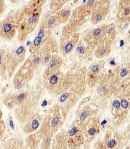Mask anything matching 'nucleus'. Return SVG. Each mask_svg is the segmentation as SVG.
<instances>
[{"label":"nucleus","instance_id":"nucleus-1","mask_svg":"<svg viewBox=\"0 0 130 149\" xmlns=\"http://www.w3.org/2000/svg\"><path fill=\"white\" fill-rule=\"evenodd\" d=\"M45 2L46 1L31 0L19 10L16 35L20 42L25 41L36 29Z\"/></svg>","mask_w":130,"mask_h":149},{"label":"nucleus","instance_id":"nucleus-2","mask_svg":"<svg viewBox=\"0 0 130 149\" xmlns=\"http://www.w3.org/2000/svg\"><path fill=\"white\" fill-rule=\"evenodd\" d=\"M91 12L85 4L75 8L71 12L67 24L62 29V35L77 33L81 27L90 18Z\"/></svg>","mask_w":130,"mask_h":149},{"label":"nucleus","instance_id":"nucleus-3","mask_svg":"<svg viewBox=\"0 0 130 149\" xmlns=\"http://www.w3.org/2000/svg\"><path fill=\"white\" fill-rule=\"evenodd\" d=\"M34 68L29 58L21 64L13 77V84L14 89L20 90L29 82L34 76Z\"/></svg>","mask_w":130,"mask_h":149},{"label":"nucleus","instance_id":"nucleus-4","mask_svg":"<svg viewBox=\"0 0 130 149\" xmlns=\"http://www.w3.org/2000/svg\"><path fill=\"white\" fill-rule=\"evenodd\" d=\"M19 10L8 14L0 21V38L11 40L17 34Z\"/></svg>","mask_w":130,"mask_h":149},{"label":"nucleus","instance_id":"nucleus-5","mask_svg":"<svg viewBox=\"0 0 130 149\" xmlns=\"http://www.w3.org/2000/svg\"><path fill=\"white\" fill-rule=\"evenodd\" d=\"M52 29L42 19H41L37 35L29 47V52L31 54L38 52L39 49L52 37Z\"/></svg>","mask_w":130,"mask_h":149},{"label":"nucleus","instance_id":"nucleus-6","mask_svg":"<svg viewBox=\"0 0 130 149\" xmlns=\"http://www.w3.org/2000/svg\"><path fill=\"white\" fill-rule=\"evenodd\" d=\"M26 52V48L23 45L17 47L10 52L7 71L8 77H12L16 69L25 61Z\"/></svg>","mask_w":130,"mask_h":149},{"label":"nucleus","instance_id":"nucleus-7","mask_svg":"<svg viewBox=\"0 0 130 149\" xmlns=\"http://www.w3.org/2000/svg\"><path fill=\"white\" fill-rule=\"evenodd\" d=\"M79 37L80 35L78 33L62 35L58 45V50L60 55L66 57L70 54L75 49L79 40Z\"/></svg>","mask_w":130,"mask_h":149},{"label":"nucleus","instance_id":"nucleus-8","mask_svg":"<svg viewBox=\"0 0 130 149\" xmlns=\"http://www.w3.org/2000/svg\"><path fill=\"white\" fill-rule=\"evenodd\" d=\"M107 25H102L88 31L82 39L94 50L99 42L107 38Z\"/></svg>","mask_w":130,"mask_h":149},{"label":"nucleus","instance_id":"nucleus-9","mask_svg":"<svg viewBox=\"0 0 130 149\" xmlns=\"http://www.w3.org/2000/svg\"><path fill=\"white\" fill-rule=\"evenodd\" d=\"M58 45L55 38L51 37L37 53L41 59L42 65H46L50 58L58 54Z\"/></svg>","mask_w":130,"mask_h":149},{"label":"nucleus","instance_id":"nucleus-10","mask_svg":"<svg viewBox=\"0 0 130 149\" xmlns=\"http://www.w3.org/2000/svg\"><path fill=\"white\" fill-rule=\"evenodd\" d=\"M110 2L100 1L98 5L91 10L90 21L94 25H96L103 21L109 12Z\"/></svg>","mask_w":130,"mask_h":149},{"label":"nucleus","instance_id":"nucleus-11","mask_svg":"<svg viewBox=\"0 0 130 149\" xmlns=\"http://www.w3.org/2000/svg\"><path fill=\"white\" fill-rule=\"evenodd\" d=\"M105 62L103 61L92 64L86 71V82L89 85H94L101 79L102 71L104 68Z\"/></svg>","mask_w":130,"mask_h":149},{"label":"nucleus","instance_id":"nucleus-12","mask_svg":"<svg viewBox=\"0 0 130 149\" xmlns=\"http://www.w3.org/2000/svg\"><path fill=\"white\" fill-rule=\"evenodd\" d=\"M64 76V75L59 71L45 80V86L47 90L51 92H58L61 91Z\"/></svg>","mask_w":130,"mask_h":149},{"label":"nucleus","instance_id":"nucleus-13","mask_svg":"<svg viewBox=\"0 0 130 149\" xmlns=\"http://www.w3.org/2000/svg\"><path fill=\"white\" fill-rule=\"evenodd\" d=\"M63 63V59L58 54L53 55L46 65V68L43 74L44 79L46 80L51 75L59 71Z\"/></svg>","mask_w":130,"mask_h":149},{"label":"nucleus","instance_id":"nucleus-14","mask_svg":"<svg viewBox=\"0 0 130 149\" xmlns=\"http://www.w3.org/2000/svg\"><path fill=\"white\" fill-rule=\"evenodd\" d=\"M130 2L129 0L121 1L118 7L117 19L120 23L124 24L130 21Z\"/></svg>","mask_w":130,"mask_h":149},{"label":"nucleus","instance_id":"nucleus-15","mask_svg":"<svg viewBox=\"0 0 130 149\" xmlns=\"http://www.w3.org/2000/svg\"><path fill=\"white\" fill-rule=\"evenodd\" d=\"M112 42L108 39L99 42L94 52V56L99 59H101L109 55L111 51Z\"/></svg>","mask_w":130,"mask_h":149},{"label":"nucleus","instance_id":"nucleus-16","mask_svg":"<svg viewBox=\"0 0 130 149\" xmlns=\"http://www.w3.org/2000/svg\"><path fill=\"white\" fill-rule=\"evenodd\" d=\"M75 49L78 57L83 59L88 58L94 52V49L91 48L82 39L79 40Z\"/></svg>","mask_w":130,"mask_h":149},{"label":"nucleus","instance_id":"nucleus-17","mask_svg":"<svg viewBox=\"0 0 130 149\" xmlns=\"http://www.w3.org/2000/svg\"><path fill=\"white\" fill-rule=\"evenodd\" d=\"M10 54V52L0 48V73L3 77H6L7 74Z\"/></svg>","mask_w":130,"mask_h":149},{"label":"nucleus","instance_id":"nucleus-18","mask_svg":"<svg viewBox=\"0 0 130 149\" xmlns=\"http://www.w3.org/2000/svg\"><path fill=\"white\" fill-rule=\"evenodd\" d=\"M71 10L69 7H65L55 13L56 17L59 24L67 23L71 14Z\"/></svg>","mask_w":130,"mask_h":149},{"label":"nucleus","instance_id":"nucleus-19","mask_svg":"<svg viewBox=\"0 0 130 149\" xmlns=\"http://www.w3.org/2000/svg\"><path fill=\"white\" fill-rule=\"evenodd\" d=\"M67 2V1H51L50 2V11L53 13H56L62 9L65 4Z\"/></svg>","mask_w":130,"mask_h":149},{"label":"nucleus","instance_id":"nucleus-20","mask_svg":"<svg viewBox=\"0 0 130 149\" xmlns=\"http://www.w3.org/2000/svg\"><path fill=\"white\" fill-rule=\"evenodd\" d=\"M116 29L114 23L111 24L107 27V39L112 42L116 37Z\"/></svg>","mask_w":130,"mask_h":149},{"label":"nucleus","instance_id":"nucleus-21","mask_svg":"<svg viewBox=\"0 0 130 149\" xmlns=\"http://www.w3.org/2000/svg\"><path fill=\"white\" fill-rule=\"evenodd\" d=\"M6 8L5 1L0 0V17L4 12Z\"/></svg>","mask_w":130,"mask_h":149},{"label":"nucleus","instance_id":"nucleus-22","mask_svg":"<svg viewBox=\"0 0 130 149\" xmlns=\"http://www.w3.org/2000/svg\"><path fill=\"white\" fill-rule=\"evenodd\" d=\"M60 119L59 118V117L57 116H55L52 120V126H56L58 125V124L59 123Z\"/></svg>","mask_w":130,"mask_h":149},{"label":"nucleus","instance_id":"nucleus-23","mask_svg":"<svg viewBox=\"0 0 130 149\" xmlns=\"http://www.w3.org/2000/svg\"><path fill=\"white\" fill-rule=\"evenodd\" d=\"M39 126V122L37 120V119H34L33 121H32V123H31V127L32 128L36 129L38 128Z\"/></svg>","mask_w":130,"mask_h":149},{"label":"nucleus","instance_id":"nucleus-24","mask_svg":"<svg viewBox=\"0 0 130 149\" xmlns=\"http://www.w3.org/2000/svg\"><path fill=\"white\" fill-rule=\"evenodd\" d=\"M25 94H24V93H21V94H20L17 96L16 99H17V100L18 102H21L22 101H23V100L25 99Z\"/></svg>","mask_w":130,"mask_h":149},{"label":"nucleus","instance_id":"nucleus-25","mask_svg":"<svg viewBox=\"0 0 130 149\" xmlns=\"http://www.w3.org/2000/svg\"><path fill=\"white\" fill-rule=\"evenodd\" d=\"M121 106L123 108L126 109L129 107V103L128 101L125 100V99H123L121 101Z\"/></svg>","mask_w":130,"mask_h":149},{"label":"nucleus","instance_id":"nucleus-26","mask_svg":"<svg viewBox=\"0 0 130 149\" xmlns=\"http://www.w3.org/2000/svg\"><path fill=\"white\" fill-rule=\"evenodd\" d=\"M87 116V113H86V111L82 112L80 115V119L81 120L83 121L85 120Z\"/></svg>","mask_w":130,"mask_h":149},{"label":"nucleus","instance_id":"nucleus-27","mask_svg":"<svg viewBox=\"0 0 130 149\" xmlns=\"http://www.w3.org/2000/svg\"><path fill=\"white\" fill-rule=\"evenodd\" d=\"M76 132H77V128L73 127V128L71 129V130H70L69 135H70V136H73L76 134Z\"/></svg>","mask_w":130,"mask_h":149},{"label":"nucleus","instance_id":"nucleus-28","mask_svg":"<svg viewBox=\"0 0 130 149\" xmlns=\"http://www.w3.org/2000/svg\"><path fill=\"white\" fill-rule=\"evenodd\" d=\"M115 140H111L110 141H109V143H108V147L111 148L115 146Z\"/></svg>","mask_w":130,"mask_h":149},{"label":"nucleus","instance_id":"nucleus-29","mask_svg":"<svg viewBox=\"0 0 130 149\" xmlns=\"http://www.w3.org/2000/svg\"><path fill=\"white\" fill-rule=\"evenodd\" d=\"M113 106L117 109L119 108L120 107V102L118 100H115V102L113 103Z\"/></svg>","mask_w":130,"mask_h":149},{"label":"nucleus","instance_id":"nucleus-30","mask_svg":"<svg viewBox=\"0 0 130 149\" xmlns=\"http://www.w3.org/2000/svg\"><path fill=\"white\" fill-rule=\"evenodd\" d=\"M96 131H95V129L94 128H91L89 130L88 134L90 135V136H92L94 135V134H95Z\"/></svg>","mask_w":130,"mask_h":149}]
</instances>
